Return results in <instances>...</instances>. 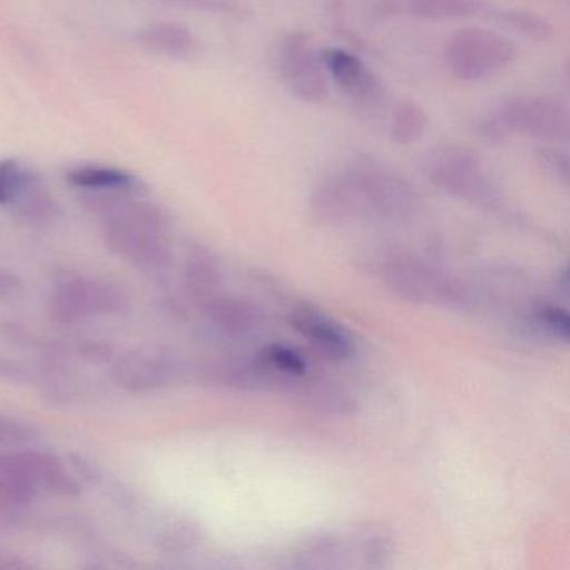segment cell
I'll return each instance as SVG.
<instances>
[{
	"instance_id": "cell-1",
	"label": "cell",
	"mask_w": 570,
	"mask_h": 570,
	"mask_svg": "<svg viewBox=\"0 0 570 570\" xmlns=\"http://www.w3.org/2000/svg\"><path fill=\"white\" fill-rule=\"evenodd\" d=\"M419 208L415 189L370 155H356L340 175L320 183L309 199L313 218L322 225L360 219H405Z\"/></svg>"
},
{
	"instance_id": "cell-2",
	"label": "cell",
	"mask_w": 570,
	"mask_h": 570,
	"mask_svg": "<svg viewBox=\"0 0 570 570\" xmlns=\"http://www.w3.org/2000/svg\"><path fill=\"white\" fill-rule=\"evenodd\" d=\"M139 196L85 193L82 205L101 219L102 239L112 255L141 272H161L173 258L168 216Z\"/></svg>"
},
{
	"instance_id": "cell-3",
	"label": "cell",
	"mask_w": 570,
	"mask_h": 570,
	"mask_svg": "<svg viewBox=\"0 0 570 570\" xmlns=\"http://www.w3.org/2000/svg\"><path fill=\"white\" fill-rule=\"evenodd\" d=\"M363 266L400 298L422 305L465 308L472 295L460 279L413 253L382 249L365 256Z\"/></svg>"
},
{
	"instance_id": "cell-4",
	"label": "cell",
	"mask_w": 570,
	"mask_h": 570,
	"mask_svg": "<svg viewBox=\"0 0 570 570\" xmlns=\"http://www.w3.org/2000/svg\"><path fill=\"white\" fill-rule=\"evenodd\" d=\"M430 183L453 198L483 209H497L502 195L475 153L460 146L433 148L425 158Z\"/></svg>"
},
{
	"instance_id": "cell-5",
	"label": "cell",
	"mask_w": 570,
	"mask_h": 570,
	"mask_svg": "<svg viewBox=\"0 0 570 570\" xmlns=\"http://www.w3.org/2000/svg\"><path fill=\"white\" fill-rule=\"evenodd\" d=\"M128 306V296L118 285L78 273L59 275L49 298V313L59 325H75L92 316L122 315Z\"/></svg>"
},
{
	"instance_id": "cell-6",
	"label": "cell",
	"mask_w": 570,
	"mask_h": 570,
	"mask_svg": "<svg viewBox=\"0 0 570 570\" xmlns=\"http://www.w3.org/2000/svg\"><path fill=\"white\" fill-rule=\"evenodd\" d=\"M515 58V45L490 29H462L445 46L446 66L460 81L475 82L492 78L509 68Z\"/></svg>"
},
{
	"instance_id": "cell-7",
	"label": "cell",
	"mask_w": 570,
	"mask_h": 570,
	"mask_svg": "<svg viewBox=\"0 0 570 570\" xmlns=\"http://www.w3.org/2000/svg\"><path fill=\"white\" fill-rule=\"evenodd\" d=\"M569 111L563 102L549 96H510L500 105L495 118L487 125V132L502 136L517 132L527 138L560 142L569 138Z\"/></svg>"
},
{
	"instance_id": "cell-8",
	"label": "cell",
	"mask_w": 570,
	"mask_h": 570,
	"mask_svg": "<svg viewBox=\"0 0 570 570\" xmlns=\"http://www.w3.org/2000/svg\"><path fill=\"white\" fill-rule=\"evenodd\" d=\"M276 59L283 81L296 98L308 105L328 101L330 81L322 56L316 55L305 32H288L279 42Z\"/></svg>"
},
{
	"instance_id": "cell-9",
	"label": "cell",
	"mask_w": 570,
	"mask_h": 570,
	"mask_svg": "<svg viewBox=\"0 0 570 570\" xmlns=\"http://www.w3.org/2000/svg\"><path fill=\"white\" fill-rule=\"evenodd\" d=\"M181 366L165 350L142 346L116 358L112 379L128 392H151L175 382Z\"/></svg>"
},
{
	"instance_id": "cell-10",
	"label": "cell",
	"mask_w": 570,
	"mask_h": 570,
	"mask_svg": "<svg viewBox=\"0 0 570 570\" xmlns=\"http://www.w3.org/2000/svg\"><path fill=\"white\" fill-rule=\"evenodd\" d=\"M289 323L309 345L328 358L343 362L352 358L355 353L352 335L338 322L318 309L299 306L289 316Z\"/></svg>"
},
{
	"instance_id": "cell-11",
	"label": "cell",
	"mask_w": 570,
	"mask_h": 570,
	"mask_svg": "<svg viewBox=\"0 0 570 570\" xmlns=\"http://www.w3.org/2000/svg\"><path fill=\"white\" fill-rule=\"evenodd\" d=\"M206 318L218 332L232 338H246L259 332L263 315L258 306L238 296L212 295L198 299Z\"/></svg>"
},
{
	"instance_id": "cell-12",
	"label": "cell",
	"mask_w": 570,
	"mask_h": 570,
	"mask_svg": "<svg viewBox=\"0 0 570 570\" xmlns=\"http://www.w3.org/2000/svg\"><path fill=\"white\" fill-rule=\"evenodd\" d=\"M320 56L333 81L338 82L346 95L362 102L379 98L380 81L362 59L343 49H326Z\"/></svg>"
},
{
	"instance_id": "cell-13",
	"label": "cell",
	"mask_w": 570,
	"mask_h": 570,
	"mask_svg": "<svg viewBox=\"0 0 570 570\" xmlns=\"http://www.w3.org/2000/svg\"><path fill=\"white\" fill-rule=\"evenodd\" d=\"M38 492L18 455L0 453V525L14 523L35 502Z\"/></svg>"
},
{
	"instance_id": "cell-14",
	"label": "cell",
	"mask_w": 570,
	"mask_h": 570,
	"mask_svg": "<svg viewBox=\"0 0 570 570\" xmlns=\"http://www.w3.org/2000/svg\"><path fill=\"white\" fill-rule=\"evenodd\" d=\"M9 215L26 228H45L58 218V203L52 198L45 179L32 169L28 181L8 206Z\"/></svg>"
},
{
	"instance_id": "cell-15",
	"label": "cell",
	"mask_w": 570,
	"mask_h": 570,
	"mask_svg": "<svg viewBox=\"0 0 570 570\" xmlns=\"http://www.w3.org/2000/svg\"><path fill=\"white\" fill-rule=\"evenodd\" d=\"M16 455L36 489L48 490V492L65 497H75L81 493V483L69 473L59 456L39 452V450H22Z\"/></svg>"
},
{
	"instance_id": "cell-16",
	"label": "cell",
	"mask_w": 570,
	"mask_h": 570,
	"mask_svg": "<svg viewBox=\"0 0 570 570\" xmlns=\"http://www.w3.org/2000/svg\"><path fill=\"white\" fill-rule=\"evenodd\" d=\"M66 181L82 193H126V195L145 193V185L138 176L115 166H76L66 173Z\"/></svg>"
},
{
	"instance_id": "cell-17",
	"label": "cell",
	"mask_w": 570,
	"mask_h": 570,
	"mask_svg": "<svg viewBox=\"0 0 570 570\" xmlns=\"http://www.w3.org/2000/svg\"><path fill=\"white\" fill-rule=\"evenodd\" d=\"M136 45L155 55L188 59L199 52V41L186 26L178 22H153L135 35Z\"/></svg>"
},
{
	"instance_id": "cell-18",
	"label": "cell",
	"mask_w": 570,
	"mask_h": 570,
	"mask_svg": "<svg viewBox=\"0 0 570 570\" xmlns=\"http://www.w3.org/2000/svg\"><path fill=\"white\" fill-rule=\"evenodd\" d=\"M298 396L313 412L345 416L355 412L356 399L346 386L332 380H309L302 383Z\"/></svg>"
},
{
	"instance_id": "cell-19",
	"label": "cell",
	"mask_w": 570,
	"mask_h": 570,
	"mask_svg": "<svg viewBox=\"0 0 570 570\" xmlns=\"http://www.w3.org/2000/svg\"><path fill=\"white\" fill-rule=\"evenodd\" d=\"M255 363L262 366L269 380L275 376L279 380H298L305 376L308 370V363L298 350L276 343L265 346L256 356Z\"/></svg>"
},
{
	"instance_id": "cell-20",
	"label": "cell",
	"mask_w": 570,
	"mask_h": 570,
	"mask_svg": "<svg viewBox=\"0 0 570 570\" xmlns=\"http://www.w3.org/2000/svg\"><path fill=\"white\" fill-rule=\"evenodd\" d=\"M429 121V115L419 102L403 99L393 109L390 139L399 146L415 145L425 135Z\"/></svg>"
},
{
	"instance_id": "cell-21",
	"label": "cell",
	"mask_w": 570,
	"mask_h": 570,
	"mask_svg": "<svg viewBox=\"0 0 570 570\" xmlns=\"http://www.w3.org/2000/svg\"><path fill=\"white\" fill-rule=\"evenodd\" d=\"M482 9V0H410L409 11L426 21L470 18Z\"/></svg>"
},
{
	"instance_id": "cell-22",
	"label": "cell",
	"mask_w": 570,
	"mask_h": 570,
	"mask_svg": "<svg viewBox=\"0 0 570 570\" xmlns=\"http://www.w3.org/2000/svg\"><path fill=\"white\" fill-rule=\"evenodd\" d=\"M222 279L218 263L209 253L196 252L186 265V283L196 302L216 292Z\"/></svg>"
},
{
	"instance_id": "cell-23",
	"label": "cell",
	"mask_w": 570,
	"mask_h": 570,
	"mask_svg": "<svg viewBox=\"0 0 570 570\" xmlns=\"http://www.w3.org/2000/svg\"><path fill=\"white\" fill-rule=\"evenodd\" d=\"M497 19L500 24L532 41L546 42L553 38V26L542 16L525 11H502Z\"/></svg>"
},
{
	"instance_id": "cell-24",
	"label": "cell",
	"mask_w": 570,
	"mask_h": 570,
	"mask_svg": "<svg viewBox=\"0 0 570 570\" xmlns=\"http://www.w3.org/2000/svg\"><path fill=\"white\" fill-rule=\"evenodd\" d=\"M532 323L542 335L566 343L569 340L570 322L566 309L553 305H540L532 312Z\"/></svg>"
},
{
	"instance_id": "cell-25",
	"label": "cell",
	"mask_w": 570,
	"mask_h": 570,
	"mask_svg": "<svg viewBox=\"0 0 570 570\" xmlns=\"http://www.w3.org/2000/svg\"><path fill=\"white\" fill-rule=\"evenodd\" d=\"M32 168L14 158L0 159V206L8 208L19 189L28 181Z\"/></svg>"
},
{
	"instance_id": "cell-26",
	"label": "cell",
	"mask_w": 570,
	"mask_h": 570,
	"mask_svg": "<svg viewBox=\"0 0 570 570\" xmlns=\"http://www.w3.org/2000/svg\"><path fill=\"white\" fill-rule=\"evenodd\" d=\"M158 546L169 552H183V550L193 549L199 542V529L193 522L179 520L171 525L165 527L159 532Z\"/></svg>"
},
{
	"instance_id": "cell-27",
	"label": "cell",
	"mask_w": 570,
	"mask_h": 570,
	"mask_svg": "<svg viewBox=\"0 0 570 570\" xmlns=\"http://www.w3.org/2000/svg\"><path fill=\"white\" fill-rule=\"evenodd\" d=\"M38 439L35 426L0 413V450L24 449Z\"/></svg>"
},
{
	"instance_id": "cell-28",
	"label": "cell",
	"mask_w": 570,
	"mask_h": 570,
	"mask_svg": "<svg viewBox=\"0 0 570 570\" xmlns=\"http://www.w3.org/2000/svg\"><path fill=\"white\" fill-rule=\"evenodd\" d=\"M539 161L542 163L553 176L567 183V179H569V159H567L563 153L549 148L542 149V151L539 153Z\"/></svg>"
},
{
	"instance_id": "cell-29",
	"label": "cell",
	"mask_w": 570,
	"mask_h": 570,
	"mask_svg": "<svg viewBox=\"0 0 570 570\" xmlns=\"http://www.w3.org/2000/svg\"><path fill=\"white\" fill-rule=\"evenodd\" d=\"M183 4L193 6V8L205 9V11L219 12V14L245 16V9L232 4L228 0H179Z\"/></svg>"
},
{
	"instance_id": "cell-30",
	"label": "cell",
	"mask_w": 570,
	"mask_h": 570,
	"mask_svg": "<svg viewBox=\"0 0 570 570\" xmlns=\"http://www.w3.org/2000/svg\"><path fill=\"white\" fill-rule=\"evenodd\" d=\"M0 379L14 383H28L31 382L32 375L24 366L0 355Z\"/></svg>"
},
{
	"instance_id": "cell-31",
	"label": "cell",
	"mask_w": 570,
	"mask_h": 570,
	"mask_svg": "<svg viewBox=\"0 0 570 570\" xmlns=\"http://www.w3.org/2000/svg\"><path fill=\"white\" fill-rule=\"evenodd\" d=\"M21 289L22 282L18 273L8 268H0V299L11 298Z\"/></svg>"
},
{
	"instance_id": "cell-32",
	"label": "cell",
	"mask_w": 570,
	"mask_h": 570,
	"mask_svg": "<svg viewBox=\"0 0 570 570\" xmlns=\"http://www.w3.org/2000/svg\"><path fill=\"white\" fill-rule=\"evenodd\" d=\"M81 355L91 363H106L111 360L112 346L106 343H86L81 346Z\"/></svg>"
},
{
	"instance_id": "cell-33",
	"label": "cell",
	"mask_w": 570,
	"mask_h": 570,
	"mask_svg": "<svg viewBox=\"0 0 570 570\" xmlns=\"http://www.w3.org/2000/svg\"><path fill=\"white\" fill-rule=\"evenodd\" d=\"M29 563L24 562L19 556L14 553L0 552V570H19L28 569Z\"/></svg>"
}]
</instances>
